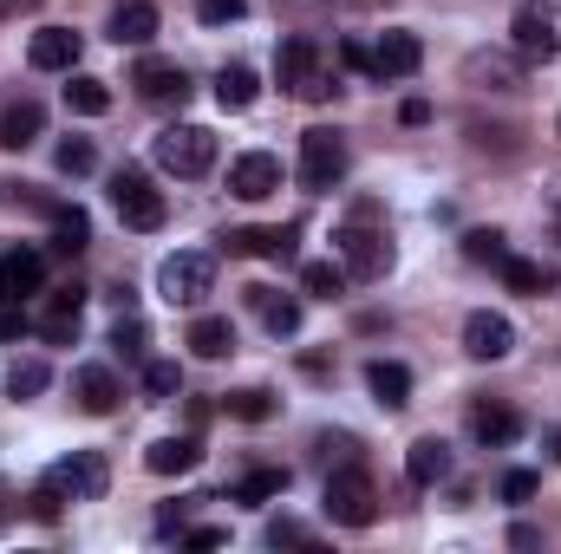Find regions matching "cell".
Returning a JSON list of instances; mask_svg holds the SVG:
<instances>
[{
  "instance_id": "f907efd6",
  "label": "cell",
  "mask_w": 561,
  "mask_h": 554,
  "mask_svg": "<svg viewBox=\"0 0 561 554\" xmlns=\"http://www.w3.org/2000/svg\"><path fill=\"white\" fill-rule=\"evenodd\" d=\"M7 7H39V0H7Z\"/></svg>"
},
{
  "instance_id": "c3c4849f",
  "label": "cell",
  "mask_w": 561,
  "mask_h": 554,
  "mask_svg": "<svg viewBox=\"0 0 561 554\" xmlns=\"http://www.w3.org/2000/svg\"><path fill=\"white\" fill-rule=\"evenodd\" d=\"M13 522V483H0V529Z\"/></svg>"
},
{
  "instance_id": "30bf717a",
  "label": "cell",
  "mask_w": 561,
  "mask_h": 554,
  "mask_svg": "<svg viewBox=\"0 0 561 554\" xmlns=\"http://www.w3.org/2000/svg\"><path fill=\"white\" fill-rule=\"evenodd\" d=\"M131 85H138V99H150V105H183L190 99V72L176 59H138Z\"/></svg>"
},
{
  "instance_id": "60d3db41",
  "label": "cell",
  "mask_w": 561,
  "mask_h": 554,
  "mask_svg": "<svg viewBox=\"0 0 561 554\" xmlns=\"http://www.w3.org/2000/svg\"><path fill=\"white\" fill-rule=\"evenodd\" d=\"M196 13H203L209 26H222V20H242V13H249V0H203Z\"/></svg>"
},
{
  "instance_id": "ab89813d",
  "label": "cell",
  "mask_w": 561,
  "mask_h": 554,
  "mask_svg": "<svg viewBox=\"0 0 561 554\" xmlns=\"http://www.w3.org/2000/svg\"><path fill=\"white\" fill-rule=\"evenodd\" d=\"M39 333H46V339H53V346H66V339H79V313H66V307H53V313H46V326H39Z\"/></svg>"
},
{
  "instance_id": "7a4b0ae2",
  "label": "cell",
  "mask_w": 561,
  "mask_h": 554,
  "mask_svg": "<svg viewBox=\"0 0 561 554\" xmlns=\"http://www.w3.org/2000/svg\"><path fill=\"white\" fill-rule=\"evenodd\" d=\"M327 516H333L340 529H373V522H379V489H373V476H366L359 463H340V470L327 476Z\"/></svg>"
},
{
  "instance_id": "ee69618b",
  "label": "cell",
  "mask_w": 561,
  "mask_h": 554,
  "mask_svg": "<svg viewBox=\"0 0 561 554\" xmlns=\"http://www.w3.org/2000/svg\"><path fill=\"white\" fill-rule=\"evenodd\" d=\"M20 333H26V313L13 300H0V339H20Z\"/></svg>"
},
{
  "instance_id": "603a6c76",
  "label": "cell",
  "mask_w": 561,
  "mask_h": 554,
  "mask_svg": "<svg viewBox=\"0 0 561 554\" xmlns=\"http://www.w3.org/2000/svg\"><path fill=\"white\" fill-rule=\"evenodd\" d=\"M470 430H477V443H496V450H503V443H516V437H523V412H510V405H490V399H483V405L470 412Z\"/></svg>"
},
{
  "instance_id": "d6a6232c",
  "label": "cell",
  "mask_w": 561,
  "mask_h": 554,
  "mask_svg": "<svg viewBox=\"0 0 561 554\" xmlns=\"http://www.w3.org/2000/svg\"><path fill=\"white\" fill-rule=\"evenodd\" d=\"M463 255L483 262V268H503V262H510V242H503L496 229H470V235H463Z\"/></svg>"
},
{
  "instance_id": "83f0119b",
  "label": "cell",
  "mask_w": 561,
  "mask_h": 554,
  "mask_svg": "<svg viewBox=\"0 0 561 554\" xmlns=\"http://www.w3.org/2000/svg\"><path fill=\"white\" fill-rule=\"evenodd\" d=\"M503 287H510V293H529V300H542V293H556V268L510 255V262H503Z\"/></svg>"
},
{
  "instance_id": "cb8c5ba5",
  "label": "cell",
  "mask_w": 561,
  "mask_h": 554,
  "mask_svg": "<svg viewBox=\"0 0 561 554\" xmlns=\"http://www.w3.org/2000/svg\"><path fill=\"white\" fill-rule=\"evenodd\" d=\"M112 39H118V46H150V39H157V7H150V0H125V7L112 13Z\"/></svg>"
},
{
  "instance_id": "e0dca14e",
  "label": "cell",
  "mask_w": 561,
  "mask_h": 554,
  "mask_svg": "<svg viewBox=\"0 0 561 554\" xmlns=\"http://www.w3.org/2000/svg\"><path fill=\"white\" fill-rule=\"evenodd\" d=\"M424 66V39L419 33H386L373 53V79H412Z\"/></svg>"
},
{
  "instance_id": "681fc988",
  "label": "cell",
  "mask_w": 561,
  "mask_h": 554,
  "mask_svg": "<svg viewBox=\"0 0 561 554\" xmlns=\"http://www.w3.org/2000/svg\"><path fill=\"white\" fill-rule=\"evenodd\" d=\"M549 457L561 463V430H549Z\"/></svg>"
},
{
  "instance_id": "7c38bea8",
  "label": "cell",
  "mask_w": 561,
  "mask_h": 554,
  "mask_svg": "<svg viewBox=\"0 0 561 554\" xmlns=\"http://www.w3.org/2000/svg\"><path fill=\"white\" fill-rule=\"evenodd\" d=\"M510 346H516V326L503 313H470L463 320V353L470 359H510Z\"/></svg>"
},
{
  "instance_id": "8992f818",
  "label": "cell",
  "mask_w": 561,
  "mask_h": 554,
  "mask_svg": "<svg viewBox=\"0 0 561 554\" xmlns=\"http://www.w3.org/2000/svg\"><path fill=\"white\" fill-rule=\"evenodd\" d=\"M340 262H346L353 280H379L392 268V242H386L379 229H366V222H346V229H340Z\"/></svg>"
},
{
  "instance_id": "3957f363",
  "label": "cell",
  "mask_w": 561,
  "mask_h": 554,
  "mask_svg": "<svg viewBox=\"0 0 561 554\" xmlns=\"http://www.w3.org/2000/svg\"><path fill=\"white\" fill-rule=\"evenodd\" d=\"M157 163L170 170V176H209V163H216V131L209 125H170V131H157Z\"/></svg>"
},
{
  "instance_id": "b9f144b4",
  "label": "cell",
  "mask_w": 561,
  "mask_h": 554,
  "mask_svg": "<svg viewBox=\"0 0 561 554\" xmlns=\"http://www.w3.org/2000/svg\"><path fill=\"white\" fill-rule=\"evenodd\" d=\"M320 450H327V463H333V457H340V463H359V437H346V430H340V437H320Z\"/></svg>"
},
{
  "instance_id": "1f68e13d",
  "label": "cell",
  "mask_w": 561,
  "mask_h": 554,
  "mask_svg": "<svg viewBox=\"0 0 561 554\" xmlns=\"http://www.w3.org/2000/svg\"><path fill=\"white\" fill-rule=\"evenodd\" d=\"M229 417H242V424H268V417H275V392H268V385H242V392H229Z\"/></svg>"
},
{
  "instance_id": "ac0fdd59",
  "label": "cell",
  "mask_w": 561,
  "mask_h": 554,
  "mask_svg": "<svg viewBox=\"0 0 561 554\" xmlns=\"http://www.w3.org/2000/svg\"><path fill=\"white\" fill-rule=\"evenodd\" d=\"M222 249L229 255H255V262H294V229H229Z\"/></svg>"
},
{
  "instance_id": "6da1fadb",
  "label": "cell",
  "mask_w": 561,
  "mask_h": 554,
  "mask_svg": "<svg viewBox=\"0 0 561 554\" xmlns=\"http://www.w3.org/2000/svg\"><path fill=\"white\" fill-rule=\"evenodd\" d=\"M105 483H112V463H105L99 450H72L66 463H53V470L39 476V489H33L26 503H33V516H39V522H59V509H66L72 496L99 503V496H105Z\"/></svg>"
},
{
  "instance_id": "2e32d148",
  "label": "cell",
  "mask_w": 561,
  "mask_h": 554,
  "mask_svg": "<svg viewBox=\"0 0 561 554\" xmlns=\"http://www.w3.org/2000/svg\"><path fill=\"white\" fill-rule=\"evenodd\" d=\"M72 399H79V412L105 417V412H118L125 385L112 379V366H79V372H72Z\"/></svg>"
},
{
  "instance_id": "7dc6e473",
  "label": "cell",
  "mask_w": 561,
  "mask_h": 554,
  "mask_svg": "<svg viewBox=\"0 0 561 554\" xmlns=\"http://www.w3.org/2000/svg\"><path fill=\"white\" fill-rule=\"evenodd\" d=\"M399 118H405V125H424V118H431V105H424V99H405V112H399Z\"/></svg>"
},
{
  "instance_id": "4fadbf2b",
  "label": "cell",
  "mask_w": 561,
  "mask_h": 554,
  "mask_svg": "<svg viewBox=\"0 0 561 554\" xmlns=\"http://www.w3.org/2000/svg\"><path fill=\"white\" fill-rule=\"evenodd\" d=\"M39 280H46V255L39 249H7L0 255V300H26V293H39Z\"/></svg>"
},
{
  "instance_id": "44dd1931",
  "label": "cell",
  "mask_w": 561,
  "mask_h": 554,
  "mask_svg": "<svg viewBox=\"0 0 561 554\" xmlns=\"http://www.w3.org/2000/svg\"><path fill=\"white\" fill-rule=\"evenodd\" d=\"M405 476H412L419 489H437V483L450 476V443H444V437H419V443L405 450Z\"/></svg>"
},
{
  "instance_id": "484cf974",
  "label": "cell",
  "mask_w": 561,
  "mask_h": 554,
  "mask_svg": "<svg viewBox=\"0 0 561 554\" xmlns=\"http://www.w3.org/2000/svg\"><path fill=\"white\" fill-rule=\"evenodd\" d=\"M249 307L262 313L268 333H300V300H287V293H275V287H249Z\"/></svg>"
},
{
  "instance_id": "d590c367",
  "label": "cell",
  "mask_w": 561,
  "mask_h": 554,
  "mask_svg": "<svg viewBox=\"0 0 561 554\" xmlns=\"http://www.w3.org/2000/svg\"><path fill=\"white\" fill-rule=\"evenodd\" d=\"M300 287H307L313 300H333V293L346 287V268H333V262H307V268H300Z\"/></svg>"
},
{
  "instance_id": "f6af8a7d",
  "label": "cell",
  "mask_w": 561,
  "mask_h": 554,
  "mask_svg": "<svg viewBox=\"0 0 561 554\" xmlns=\"http://www.w3.org/2000/svg\"><path fill=\"white\" fill-rule=\"evenodd\" d=\"M229 535L222 529H183V549H222Z\"/></svg>"
},
{
  "instance_id": "9c48e42d",
  "label": "cell",
  "mask_w": 561,
  "mask_h": 554,
  "mask_svg": "<svg viewBox=\"0 0 561 554\" xmlns=\"http://www.w3.org/2000/svg\"><path fill=\"white\" fill-rule=\"evenodd\" d=\"M510 33H516V53H523V59H542V66H549V59L561 53L556 13H549L542 0H523V7H516V20H510Z\"/></svg>"
},
{
  "instance_id": "4dcf8cb0",
  "label": "cell",
  "mask_w": 561,
  "mask_h": 554,
  "mask_svg": "<svg viewBox=\"0 0 561 554\" xmlns=\"http://www.w3.org/2000/svg\"><path fill=\"white\" fill-rule=\"evenodd\" d=\"M92 242V216L85 209H53V249L59 255H79Z\"/></svg>"
},
{
  "instance_id": "7bdbcfd3",
  "label": "cell",
  "mask_w": 561,
  "mask_h": 554,
  "mask_svg": "<svg viewBox=\"0 0 561 554\" xmlns=\"http://www.w3.org/2000/svg\"><path fill=\"white\" fill-rule=\"evenodd\" d=\"M503 496H510V503H529V496H536V470H510V476H503Z\"/></svg>"
},
{
  "instance_id": "836d02e7",
  "label": "cell",
  "mask_w": 561,
  "mask_h": 554,
  "mask_svg": "<svg viewBox=\"0 0 561 554\" xmlns=\"http://www.w3.org/2000/svg\"><path fill=\"white\" fill-rule=\"evenodd\" d=\"M46 379H53V372H46V359H13L7 392H13V399H39V392H46Z\"/></svg>"
},
{
  "instance_id": "ba28073f",
  "label": "cell",
  "mask_w": 561,
  "mask_h": 554,
  "mask_svg": "<svg viewBox=\"0 0 561 554\" xmlns=\"http://www.w3.org/2000/svg\"><path fill=\"white\" fill-rule=\"evenodd\" d=\"M346 176V143H340V131H307L300 138V183L307 189H333Z\"/></svg>"
},
{
  "instance_id": "5bb4252c",
  "label": "cell",
  "mask_w": 561,
  "mask_h": 554,
  "mask_svg": "<svg viewBox=\"0 0 561 554\" xmlns=\"http://www.w3.org/2000/svg\"><path fill=\"white\" fill-rule=\"evenodd\" d=\"M79 53H85V39H79L72 26H46V33H33V46H26V59H33L39 72H72Z\"/></svg>"
},
{
  "instance_id": "5b68a950",
  "label": "cell",
  "mask_w": 561,
  "mask_h": 554,
  "mask_svg": "<svg viewBox=\"0 0 561 554\" xmlns=\"http://www.w3.org/2000/svg\"><path fill=\"white\" fill-rule=\"evenodd\" d=\"M112 203H118V222H125V229H138V235L163 229V189H157L144 170H118V176H112Z\"/></svg>"
},
{
  "instance_id": "816d5d0a",
  "label": "cell",
  "mask_w": 561,
  "mask_h": 554,
  "mask_svg": "<svg viewBox=\"0 0 561 554\" xmlns=\"http://www.w3.org/2000/svg\"><path fill=\"white\" fill-rule=\"evenodd\" d=\"M556 131H561V125H556Z\"/></svg>"
},
{
  "instance_id": "7402d4cb",
  "label": "cell",
  "mask_w": 561,
  "mask_h": 554,
  "mask_svg": "<svg viewBox=\"0 0 561 554\" xmlns=\"http://www.w3.org/2000/svg\"><path fill=\"white\" fill-rule=\"evenodd\" d=\"M366 385H373V399H379L386 412H405V405H412V372H405L399 359H373V366H366Z\"/></svg>"
},
{
  "instance_id": "f546056e",
  "label": "cell",
  "mask_w": 561,
  "mask_h": 554,
  "mask_svg": "<svg viewBox=\"0 0 561 554\" xmlns=\"http://www.w3.org/2000/svg\"><path fill=\"white\" fill-rule=\"evenodd\" d=\"M275 496H287V470H249V476L236 483V496H229V503L262 509V503H275Z\"/></svg>"
},
{
  "instance_id": "f1b7e54d",
  "label": "cell",
  "mask_w": 561,
  "mask_h": 554,
  "mask_svg": "<svg viewBox=\"0 0 561 554\" xmlns=\"http://www.w3.org/2000/svg\"><path fill=\"white\" fill-rule=\"evenodd\" d=\"M66 112H79V118H105V112H112V85L92 79V72H79V79L66 85Z\"/></svg>"
},
{
  "instance_id": "8d00e7d4",
  "label": "cell",
  "mask_w": 561,
  "mask_h": 554,
  "mask_svg": "<svg viewBox=\"0 0 561 554\" xmlns=\"http://www.w3.org/2000/svg\"><path fill=\"white\" fill-rule=\"evenodd\" d=\"M112 346H118L125 359H138V366H144V346H150V333H144V320L131 313V307L118 313V326H112Z\"/></svg>"
},
{
  "instance_id": "d4e9b609",
  "label": "cell",
  "mask_w": 561,
  "mask_h": 554,
  "mask_svg": "<svg viewBox=\"0 0 561 554\" xmlns=\"http://www.w3.org/2000/svg\"><path fill=\"white\" fill-rule=\"evenodd\" d=\"M255 92H262L255 66H222V72H216V105H222V112H249Z\"/></svg>"
},
{
  "instance_id": "9a60e30c",
  "label": "cell",
  "mask_w": 561,
  "mask_h": 554,
  "mask_svg": "<svg viewBox=\"0 0 561 554\" xmlns=\"http://www.w3.org/2000/svg\"><path fill=\"white\" fill-rule=\"evenodd\" d=\"M463 85H477V92H523V66L510 53H470L463 59Z\"/></svg>"
},
{
  "instance_id": "277c9868",
  "label": "cell",
  "mask_w": 561,
  "mask_h": 554,
  "mask_svg": "<svg viewBox=\"0 0 561 554\" xmlns=\"http://www.w3.org/2000/svg\"><path fill=\"white\" fill-rule=\"evenodd\" d=\"M157 293H163L170 307H203V300L216 293V262H209L203 249H183V255H170V262L157 268Z\"/></svg>"
},
{
  "instance_id": "52a82bcc",
  "label": "cell",
  "mask_w": 561,
  "mask_h": 554,
  "mask_svg": "<svg viewBox=\"0 0 561 554\" xmlns=\"http://www.w3.org/2000/svg\"><path fill=\"white\" fill-rule=\"evenodd\" d=\"M275 72H280V85L287 92H300V99H327V92H340V85H327V72H320V53H313V39H287L280 46V59H275Z\"/></svg>"
},
{
  "instance_id": "e575fe53",
  "label": "cell",
  "mask_w": 561,
  "mask_h": 554,
  "mask_svg": "<svg viewBox=\"0 0 561 554\" xmlns=\"http://www.w3.org/2000/svg\"><path fill=\"white\" fill-rule=\"evenodd\" d=\"M144 392H150V399H176V392H183L176 359H144Z\"/></svg>"
},
{
  "instance_id": "d6986e66",
  "label": "cell",
  "mask_w": 561,
  "mask_h": 554,
  "mask_svg": "<svg viewBox=\"0 0 561 554\" xmlns=\"http://www.w3.org/2000/svg\"><path fill=\"white\" fill-rule=\"evenodd\" d=\"M203 463V443L196 437H157L150 450H144V470L150 476H190Z\"/></svg>"
},
{
  "instance_id": "bcb514c9",
  "label": "cell",
  "mask_w": 561,
  "mask_h": 554,
  "mask_svg": "<svg viewBox=\"0 0 561 554\" xmlns=\"http://www.w3.org/2000/svg\"><path fill=\"white\" fill-rule=\"evenodd\" d=\"M340 59H346V66H353V72H373V53H366V46H359V39H346V46H340Z\"/></svg>"
},
{
  "instance_id": "74e56055",
  "label": "cell",
  "mask_w": 561,
  "mask_h": 554,
  "mask_svg": "<svg viewBox=\"0 0 561 554\" xmlns=\"http://www.w3.org/2000/svg\"><path fill=\"white\" fill-rule=\"evenodd\" d=\"M53 163H59L66 176H85V170L99 163V150H92V138H66L59 150H53Z\"/></svg>"
},
{
  "instance_id": "ffe728a7",
  "label": "cell",
  "mask_w": 561,
  "mask_h": 554,
  "mask_svg": "<svg viewBox=\"0 0 561 554\" xmlns=\"http://www.w3.org/2000/svg\"><path fill=\"white\" fill-rule=\"evenodd\" d=\"M183 346H190L196 359H229V353H236V326H229L222 313H196L190 333H183Z\"/></svg>"
},
{
  "instance_id": "8fae6325",
  "label": "cell",
  "mask_w": 561,
  "mask_h": 554,
  "mask_svg": "<svg viewBox=\"0 0 561 554\" xmlns=\"http://www.w3.org/2000/svg\"><path fill=\"white\" fill-rule=\"evenodd\" d=\"M275 189H280V163L268 157V150H249V157L229 163V196L262 203V196H275Z\"/></svg>"
},
{
  "instance_id": "4316f807",
  "label": "cell",
  "mask_w": 561,
  "mask_h": 554,
  "mask_svg": "<svg viewBox=\"0 0 561 554\" xmlns=\"http://www.w3.org/2000/svg\"><path fill=\"white\" fill-rule=\"evenodd\" d=\"M46 131V112L33 105V99H20V105H7V118H0V143L7 150H26V143Z\"/></svg>"
},
{
  "instance_id": "f35d334b",
  "label": "cell",
  "mask_w": 561,
  "mask_h": 554,
  "mask_svg": "<svg viewBox=\"0 0 561 554\" xmlns=\"http://www.w3.org/2000/svg\"><path fill=\"white\" fill-rule=\"evenodd\" d=\"M307 542H313V535H307L300 522H287V516H275V522H268V549H307Z\"/></svg>"
}]
</instances>
